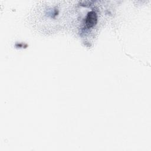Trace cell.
<instances>
[{"label": "cell", "mask_w": 151, "mask_h": 151, "mask_svg": "<svg viewBox=\"0 0 151 151\" xmlns=\"http://www.w3.org/2000/svg\"><path fill=\"white\" fill-rule=\"evenodd\" d=\"M96 15L94 12H90L88 14L87 19H86V25L89 28L94 25V24L96 23Z\"/></svg>", "instance_id": "1"}]
</instances>
